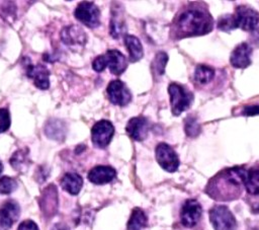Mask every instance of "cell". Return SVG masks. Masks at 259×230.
<instances>
[{
  "label": "cell",
  "instance_id": "29",
  "mask_svg": "<svg viewBox=\"0 0 259 230\" xmlns=\"http://www.w3.org/2000/svg\"><path fill=\"white\" fill-rule=\"evenodd\" d=\"M17 187V182L14 178L9 176H3L0 178V194L8 195L14 191Z\"/></svg>",
  "mask_w": 259,
  "mask_h": 230
},
{
  "label": "cell",
  "instance_id": "19",
  "mask_svg": "<svg viewBox=\"0 0 259 230\" xmlns=\"http://www.w3.org/2000/svg\"><path fill=\"white\" fill-rule=\"evenodd\" d=\"M40 206L45 214H54L57 209V189L55 185H50L45 189Z\"/></svg>",
  "mask_w": 259,
  "mask_h": 230
},
{
  "label": "cell",
  "instance_id": "24",
  "mask_svg": "<svg viewBox=\"0 0 259 230\" xmlns=\"http://www.w3.org/2000/svg\"><path fill=\"white\" fill-rule=\"evenodd\" d=\"M10 164L14 169L18 171H23L28 166V151L27 150H17L10 158Z\"/></svg>",
  "mask_w": 259,
  "mask_h": 230
},
{
  "label": "cell",
  "instance_id": "5",
  "mask_svg": "<svg viewBox=\"0 0 259 230\" xmlns=\"http://www.w3.org/2000/svg\"><path fill=\"white\" fill-rule=\"evenodd\" d=\"M114 134L113 125L107 120H101L94 124L91 130V140L98 148H105Z\"/></svg>",
  "mask_w": 259,
  "mask_h": 230
},
{
  "label": "cell",
  "instance_id": "9",
  "mask_svg": "<svg viewBox=\"0 0 259 230\" xmlns=\"http://www.w3.org/2000/svg\"><path fill=\"white\" fill-rule=\"evenodd\" d=\"M202 213L200 204L193 199L187 200L180 211V220L185 227H193L199 221Z\"/></svg>",
  "mask_w": 259,
  "mask_h": 230
},
{
  "label": "cell",
  "instance_id": "20",
  "mask_svg": "<svg viewBox=\"0 0 259 230\" xmlns=\"http://www.w3.org/2000/svg\"><path fill=\"white\" fill-rule=\"evenodd\" d=\"M244 186L250 195H259V168H252L247 170Z\"/></svg>",
  "mask_w": 259,
  "mask_h": 230
},
{
  "label": "cell",
  "instance_id": "28",
  "mask_svg": "<svg viewBox=\"0 0 259 230\" xmlns=\"http://www.w3.org/2000/svg\"><path fill=\"white\" fill-rule=\"evenodd\" d=\"M184 130H185V133L187 136L196 137L200 133V126L194 117L189 116L185 120Z\"/></svg>",
  "mask_w": 259,
  "mask_h": 230
},
{
  "label": "cell",
  "instance_id": "23",
  "mask_svg": "<svg viewBox=\"0 0 259 230\" xmlns=\"http://www.w3.org/2000/svg\"><path fill=\"white\" fill-rule=\"evenodd\" d=\"M214 77L213 68L206 65H198L194 71V79L199 84H206Z\"/></svg>",
  "mask_w": 259,
  "mask_h": 230
},
{
  "label": "cell",
  "instance_id": "30",
  "mask_svg": "<svg viewBox=\"0 0 259 230\" xmlns=\"http://www.w3.org/2000/svg\"><path fill=\"white\" fill-rule=\"evenodd\" d=\"M11 124L9 111L6 108H0V133L6 132Z\"/></svg>",
  "mask_w": 259,
  "mask_h": 230
},
{
  "label": "cell",
  "instance_id": "6",
  "mask_svg": "<svg viewBox=\"0 0 259 230\" xmlns=\"http://www.w3.org/2000/svg\"><path fill=\"white\" fill-rule=\"evenodd\" d=\"M156 159L159 165L168 172L178 169L179 158L176 152L166 143H160L156 147Z\"/></svg>",
  "mask_w": 259,
  "mask_h": 230
},
{
  "label": "cell",
  "instance_id": "8",
  "mask_svg": "<svg viewBox=\"0 0 259 230\" xmlns=\"http://www.w3.org/2000/svg\"><path fill=\"white\" fill-rule=\"evenodd\" d=\"M107 95L111 103L124 106L132 100L131 91L120 80H112L107 86Z\"/></svg>",
  "mask_w": 259,
  "mask_h": 230
},
{
  "label": "cell",
  "instance_id": "22",
  "mask_svg": "<svg viewBox=\"0 0 259 230\" xmlns=\"http://www.w3.org/2000/svg\"><path fill=\"white\" fill-rule=\"evenodd\" d=\"M147 225V216L140 208H135L127 222V230H142Z\"/></svg>",
  "mask_w": 259,
  "mask_h": 230
},
{
  "label": "cell",
  "instance_id": "10",
  "mask_svg": "<svg viewBox=\"0 0 259 230\" xmlns=\"http://www.w3.org/2000/svg\"><path fill=\"white\" fill-rule=\"evenodd\" d=\"M20 208L14 201H8L0 207V230H9L17 221Z\"/></svg>",
  "mask_w": 259,
  "mask_h": 230
},
{
  "label": "cell",
  "instance_id": "7",
  "mask_svg": "<svg viewBox=\"0 0 259 230\" xmlns=\"http://www.w3.org/2000/svg\"><path fill=\"white\" fill-rule=\"evenodd\" d=\"M234 15L237 27L244 30H253L259 23V13L246 5L238 6Z\"/></svg>",
  "mask_w": 259,
  "mask_h": 230
},
{
  "label": "cell",
  "instance_id": "26",
  "mask_svg": "<svg viewBox=\"0 0 259 230\" xmlns=\"http://www.w3.org/2000/svg\"><path fill=\"white\" fill-rule=\"evenodd\" d=\"M168 61V56L164 52H159L155 56L152 63V70L156 75H163L165 72V67Z\"/></svg>",
  "mask_w": 259,
  "mask_h": 230
},
{
  "label": "cell",
  "instance_id": "2",
  "mask_svg": "<svg viewBox=\"0 0 259 230\" xmlns=\"http://www.w3.org/2000/svg\"><path fill=\"white\" fill-rule=\"evenodd\" d=\"M168 92L170 96L171 109L174 116H179L182 113L191 105L193 101V94L180 84H169Z\"/></svg>",
  "mask_w": 259,
  "mask_h": 230
},
{
  "label": "cell",
  "instance_id": "16",
  "mask_svg": "<svg viewBox=\"0 0 259 230\" xmlns=\"http://www.w3.org/2000/svg\"><path fill=\"white\" fill-rule=\"evenodd\" d=\"M26 74L29 78L34 80V84L39 89H48L50 86V73L48 69L42 65H31L28 64L26 67Z\"/></svg>",
  "mask_w": 259,
  "mask_h": 230
},
{
  "label": "cell",
  "instance_id": "34",
  "mask_svg": "<svg viewBox=\"0 0 259 230\" xmlns=\"http://www.w3.org/2000/svg\"><path fill=\"white\" fill-rule=\"evenodd\" d=\"M2 170H3V165H2V163L0 162V173L2 172Z\"/></svg>",
  "mask_w": 259,
  "mask_h": 230
},
{
  "label": "cell",
  "instance_id": "21",
  "mask_svg": "<svg viewBox=\"0 0 259 230\" xmlns=\"http://www.w3.org/2000/svg\"><path fill=\"white\" fill-rule=\"evenodd\" d=\"M45 132H46L47 136L51 139L63 140V138L65 137V134H66V127L64 126V124L61 121L54 120V121H50L47 124V126L45 128Z\"/></svg>",
  "mask_w": 259,
  "mask_h": 230
},
{
  "label": "cell",
  "instance_id": "27",
  "mask_svg": "<svg viewBox=\"0 0 259 230\" xmlns=\"http://www.w3.org/2000/svg\"><path fill=\"white\" fill-rule=\"evenodd\" d=\"M218 28H220L221 30H225V31L237 28L235 15L234 14L222 15L218 20Z\"/></svg>",
  "mask_w": 259,
  "mask_h": 230
},
{
  "label": "cell",
  "instance_id": "1",
  "mask_svg": "<svg viewBox=\"0 0 259 230\" xmlns=\"http://www.w3.org/2000/svg\"><path fill=\"white\" fill-rule=\"evenodd\" d=\"M212 28V18L207 11L200 8H189L182 12L176 21L177 36H193L209 32Z\"/></svg>",
  "mask_w": 259,
  "mask_h": 230
},
{
  "label": "cell",
  "instance_id": "11",
  "mask_svg": "<svg viewBox=\"0 0 259 230\" xmlns=\"http://www.w3.org/2000/svg\"><path fill=\"white\" fill-rule=\"evenodd\" d=\"M61 39L64 44L73 49L74 47H83L87 41V35L80 26L70 25L63 28Z\"/></svg>",
  "mask_w": 259,
  "mask_h": 230
},
{
  "label": "cell",
  "instance_id": "32",
  "mask_svg": "<svg viewBox=\"0 0 259 230\" xmlns=\"http://www.w3.org/2000/svg\"><path fill=\"white\" fill-rule=\"evenodd\" d=\"M17 230H38V227L33 221L25 220L20 223Z\"/></svg>",
  "mask_w": 259,
  "mask_h": 230
},
{
  "label": "cell",
  "instance_id": "33",
  "mask_svg": "<svg viewBox=\"0 0 259 230\" xmlns=\"http://www.w3.org/2000/svg\"><path fill=\"white\" fill-rule=\"evenodd\" d=\"M243 113L246 116H255L259 114V105H251V106H246L243 109Z\"/></svg>",
  "mask_w": 259,
  "mask_h": 230
},
{
  "label": "cell",
  "instance_id": "25",
  "mask_svg": "<svg viewBox=\"0 0 259 230\" xmlns=\"http://www.w3.org/2000/svg\"><path fill=\"white\" fill-rule=\"evenodd\" d=\"M124 28V22L121 13L117 10L116 12H113L111 22H110V33L114 39H118L119 35L122 33Z\"/></svg>",
  "mask_w": 259,
  "mask_h": 230
},
{
  "label": "cell",
  "instance_id": "14",
  "mask_svg": "<svg viewBox=\"0 0 259 230\" xmlns=\"http://www.w3.org/2000/svg\"><path fill=\"white\" fill-rule=\"evenodd\" d=\"M106 67L109 68L110 72L114 75H120L124 72L127 66L125 56L117 50H108L104 54Z\"/></svg>",
  "mask_w": 259,
  "mask_h": 230
},
{
  "label": "cell",
  "instance_id": "4",
  "mask_svg": "<svg viewBox=\"0 0 259 230\" xmlns=\"http://www.w3.org/2000/svg\"><path fill=\"white\" fill-rule=\"evenodd\" d=\"M75 17L88 27H96L100 23L99 8L92 2L80 3L74 12Z\"/></svg>",
  "mask_w": 259,
  "mask_h": 230
},
{
  "label": "cell",
  "instance_id": "35",
  "mask_svg": "<svg viewBox=\"0 0 259 230\" xmlns=\"http://www.w3.org/2000/svg\"><path fill=\"white\" fill-rule=\"evenodd\" d=\"M57 230H68L67 228H63V227H61V228H59V229H57Z\"/></svg>",
  "mask_w": 259,
  "mask_h": 230
},
{
  "label": "cell",
  "instance_id": "31",
  "mask_svg": "<svg viewBox=\"0 0 259 230\" xmlns=\"http://www.w3.org/2000/svg\"><path fill=\"white\" fill-rule=\"evenodd\" d=\"M92 68L96 72H102L106 68V62H105L104 55H100L94 59V61L92 63Z\"/></svg>",
  "mask_w": 259,
  "mask_h": 230
},
{
  "label": "cell",
  "instance_id": "17",
  "mask_svg": "<svg viewBox=\"0 0 259 230\" xmlns=\"http://www.w3.org/2000/svg\"><path fill=\"white\" fill-rule=\"evenodd\" d=\"M62 187L69 194L75 196L78 195L83 185V178L74 172L66 173L61 179Z\"/></svg>",
  "mask_w": 259,
  "mask_h": 230
},
{
  "label": "cell",
  "instance_id": "13",
  "mask_svg": "<svg viewBox=\"0 0 259 230\" xmlns=\"http://www.w3.org/2000/svg\"><path fill=\"white\" fill-rule=\"evenodd\" d=\"M251 54L252 48L247 43L239 44L231 54V65L235 68H247L251 64Z\"/></svg>",
  "mask_w": 259,
  "mask_h": 230
},
{
  "label": "cell",
  "instance_id": "15",
  "mask_svg": "<svg viewBox=\"0 0 259 230\" xmlns=\"http://www.w3.org/2000/svg\"><path fill=\"white\" fill-rule=\"evenodd\" d=\"M115 175L116 171L111 166L98 165L89 171L88 179L95 184H105L110 182Z\"/></svg>",
  "mask_w": 259,
  "mask_h": 230
},
{
  "label": "cell",
  "instance_id": "18",
  "mask_svg": "<svg viewBox=\"0 0 259 230\" xmlns=\"http://www.w3.org/2000/svg\"><path fill=\"white\" fill-rule=\"evenodd\" d=\"M124 44L128 51L131 62H137L143 57V47L140 40L137 36L125 34Z\"/></svg>",
  "mask_w": 259,
  "mask_h": 230
},
{
  "label": "cell",
  "instance_id": "12",
  "mask_svg": "<svg viewBox=\"0 0 259 230\" xmlns=\"http://www.w3.org/2000/svg\"><path fill=\"white\" fill-rule=\"evenodd\" d=\"M150 129L149 121L144 117L132 118L125 127L127 135L136 141H143L147 138Z\"/></svg>",
  "mask_w": 259,
  "mask_h": 230
},
{
  "label": "cell",
  "instance_id": "3",
  "mask_svg": "<svg viewBox=\"0 0 259 230\" xmlns=\"http://www.w3.org/2000/svg\"><path fill=\"white\" fill-rule=\"evenodd\" d=\"M209 221L214 230H235L236 219L226 206H215L209 210Z\"/></svg>",
  "mask_w": 259,
  "mask_h": 230
}]
</instances>
